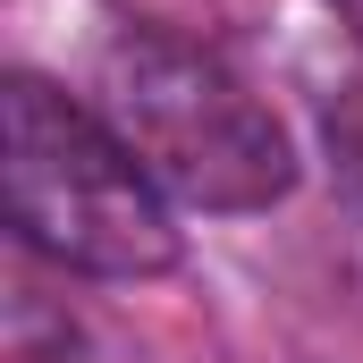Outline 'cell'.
I'll return each mask as SVG.
<instances>
[{
    "label": "cell",
    "mask_w": 363,
    "mask_h": 363,
    "mask_svg": "<svg viewBox=\"0 0 363 363\" xmlns=\"http://www.w3.org/2000/svg\"><path fill=\"white\" fill-rule=\"evenodd\" d=\"M330 9L347 17V34H355V43H363V0H330Z\"/></svg>",
    "instance_id": "obj_5"
},
{
    "label": "cell",
    "mask_w": 363,
    "mask_h": 363,
    "mask_svg": "<svg viewBox=\"0 0 363 363\" xmlns=\"http://www.w3.org/2000/svg\"><path fill=\"white\" fill-rule=\"evenodd\" d=\"M0 363H93V338L68 304H51L34 279H9L0 304Z\"/></svg>",
    "instance_id": "obj_3"
},
{
    "label": "cell",
    "mask_w": 363,
    "mask_h": 363,
    "mask_svg": "<svg viewBox=\"0 0 363 363\" xmlns=\"http://www.w3.org/2000/svg\"><path fill=\"white\" fill-rule=\"evenodd\" d=\"M0 178H9V228L43 262L77 279H161L178 262L169 194L144 178V161L118 144V127L43 85L9 77L0 93Z\"/></svg>",
    "instance_id": "obj_1"
},
{
    "label": "cell",
    "mask_w": 363,
    "mask_h": 363,
    "mask_svg": "<svg viewBox=\"0 0 363 363\" xmlns=\"http://www.w3.org/2000/svg\"><path fill=\"white\" fill-rule=\"evenodd\" d=\"M330 144H338V161H347V169H355V186H363V85L330 110Z\"/></svg>",
    "instance_id": "obj_4"
},
{
    "label": "cell",
    "mask_w": 363,
    "mask_h": 363,
    "mask_svg": "<svg viewBox=\"0 0 363 363\" xmlns=\"http://www.w3.org/2000/svg\"><path fill=\"white\" fill-rule=\"evenodd\" d=\"M93 110L118 127V144L144 161V178L186 211H271L296 186V144H287L279 110L194 43L118 34L101 51Z\"/></svg>",
    "instance_id": "obj_2"
}]
</instances>
